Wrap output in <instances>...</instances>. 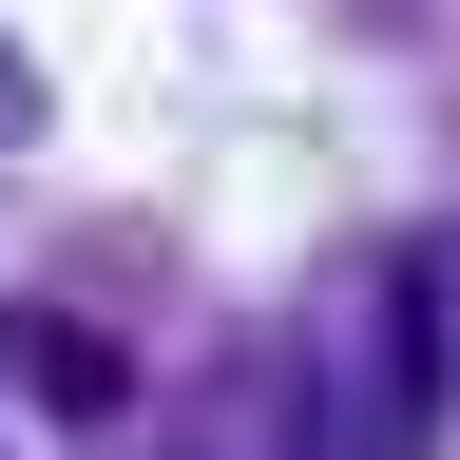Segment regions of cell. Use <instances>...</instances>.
<instances>
[{"label": "cell", "instance_id": "obj_2", "mask_svg": "<svg viewBox=\"0 0 460 460\" xmlns=\"http://www.w3.org/2000/svg\"><path fill=\"white\" fill-rule=\"evenodd\" d=\"M0 365H20V402H58V422H115V402H135V384H115V345H96V326H39V307L0 326Z\"/></svg>", "mask_w": 460, "mask_h": 460}, {"label": "cell", "instance_id": "obj_1", "mask_svg": "<svg viewBox=\"0 0 460 460\" xmlns=\"http://www.w3.org/2000/svg\"><path fill=\"white\" fill-rule=\"evenodd\" d=\"M326 326H345L326 441H402V422H422V307H402V288H326Z\"/></svg>", "mask_w": 460, "mask_h": 460}]
</instances>
